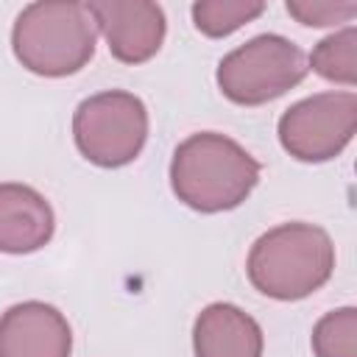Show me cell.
<instances>
[{
	"label": "cell",
	"instance_id": "6da1fadb",
	"mask_svg": "<svg viewBox=\"0 0 357 357\" xmlns=\"http://www.w3.org/2000/svg\"><path fill=\"white\" fill-rule=\"evenodd\" d=\"M259 162L231 137L218 131H198L181 139L170 159L173 195L201 212L237 209L259 181Z\"/></svg>",
	"mask_w": 357,
	"mask_h": 357
},
{
	"label": "cell",
	"instance_id": "7a4b0ae2",
	"mask_svg": "<svg viewBox=\"0 0 357 357\" xmlns=\"http://www.w3.org/2000/svg\"><path fill=\"white\" fill-rule=\"evenodd\" d=\"M335 271V243L326 229L290 220L259 234L245 273L254 290L276 301H298L321 290Z\"/></svg>",
	"mask_w": 357,
	"mask_h": 357
},
{
	"label": "cell",
	"instance_id": "3957f363",
	"mask_svg": "<svg viewBox=\"0 0 357 357\" xmlns=\"http://www.w3.org/2000/svg\"><path fill=\"white\" fill-rule=\"evenodd\" d=\"M95 45L98 25L86 3H28L11 28V50L17 61L42 78H67L81 73L95 56Z\"/></svg>",
	"mask_w": 357,
	"mask_h": 357
},
{
	"label": "cell",
	"instance_id": "277c9868",
	"mask_svg": "<svg viewBox=\"0 0 357 357\" xmlns=\"http://www.w3.org/2000/svg\"><path fill=\"white\" fill-rule=\"evenodd\" d=\"M307 70V56L296 42L279 33H259L226 53L215 78L231 103L262 106L298 86Z\"/></svg>",
	"mask_w": 357,
	"mask_h": 357
},
{
	"label": "cell",
	"instance_id": "5b68a950",
	"mask_svg": "<svg viewBox=\"0 0 357 357\" xmlns=\"http://www.w3.org/2000/svg\"><path fill=\"white\" fill-rule=\"evenodd\" d=\"M73 139L86 162L98 167H123L145 148L148 109L126 89L89 95L73 114Z\"/></svg>",
	"mask_w": 357,
	"mask_h": 357
},
{
	"label": "cell",
	"instance_id": "8992f818",
	"mask_svg": "<svg viewBox=\"0 0 357 357\" xmlns=\"http://www.w3.org/2000/svg\"><path fill=\"white\" fill-rule=\"evenodd\" d=\"M357 131V95L346 92H315L296 100L279 117L276 134L282 148L298 162H329L335 159Z\"/></svg>",
	"mask_w": 357,
	"mask_h": 357
},
{
	"label": "cell",
	"instance_id": "52a82bcc",
	"mask_svg": "<svg viewBox=\"0 0 357 357\" xmlns=\"http://www.w3.org/2000/svg\"><path fill=\"white\" fill-rule=\"evenodd\" d=\"M109 53L123 64L153 59L165 42L167 20L159 3L151 0H95L86 3Z\"/></svg>",
	"mask_w": 357,
	"mask_h": 357
},
{
	"label": "cell",
	"instance_id": "ba28073f",
	"mask_svg": "<svg viewBox=\"0 0 357 357\" xmlns=\"http://www.w3.org/2000/svg\"><path fill=\"white\" fill-rule=\"evenodd\" d=\"M73 329L45 301H20L0 315V357H70Z\"/></svg>",
	"mask_w": 357,
	"mask_h": 357
},
{
	"label": "cell",
	"instance_id": "9c48e42d",
	"mask_svg": "<svg viewBox=\"0 0 357 357\" xmlns=\"http://www.w3.org/2000/svg\"><path fill=\"white\" fill-rule=\"evenodd\" d=\"M56 231V215L50 201L20 181L0 184V251L33 254L50 243Z\"/></svg>",
	"mask_w": 357,
	"mask_h": 357
},
{
	"label": "cell",
	"instance_id": "30bf717a",
	"mask_svg": "<svg viewBox=\"0 0 357 357\" xmlns=\"http://www.w3.org/2000/svg\"><path fill=\"white\" fill-rule=\"evenodd\" d=\"M262 326L237 304H206L192 324L195 357H262Z\"/></svg>",
	"mask_w": 357,
	"mask_h": 357
},
{
	"label": "cell",
	"instance_id": "8fae6325",
	"mask_svg": "<svg viewBox=\"0 0 357 357\" xmlns=\"http://www.w3.org/2000/svg\"><path fill=\"white\" fill-rule=\"evenodd\" d=\"M307 67H312L315 75H321L332 84L354 86L357 84V28L346 25V28L324 36L312 47Z\"/></svg>",
	"mask_w": 357,
	"mask_h": 357
},
{
	"label": "cell",
	"instance_id": "7c38bea8",
	"mask_svg": "<svg viewBox=\"0 0 357 357\" xmlns=\"http://www.w3.org/2000/svg\"><path fill=\"white\" fill-rule=\"evenodd\" d=\"M265 11L262 0H198L190 14L195 28L209 39H223L243 25L254 22Z\"/></svg>",
	"mask_w": 357,
	"mask_h": 357
},
{
	"label": "cell",
	"instance_id": "4fadbf2b",
	"mask_svg": "<svg viewBox=\"0 0 357 357\" xmlns=\"http://www.w3.org/2000/svg\"><path fill=\"white\" fill-rule=\"evenodd\" d=\"M310 343L315 357H357V310L340 307L318 318Z\"/></svg>",
	"mask_w": 357,
	"mask_h": 357
},
{
	"label": "cell",
	"instance_id": "5bb4252c",
	"mask_svg": "<svg viewBox=\"0 0 357 357\" xmlns=\"http://www.w3.org/2000/svg\"><path fill=\"white\" fill-rule=\"evenodd\" d=\"M287 14L310 28H329L340 22H351L357 14V3H329V0H287Z\"/></svg>",
	"mask_w": 357,
	"mask_h": 357
}]
</instances>
